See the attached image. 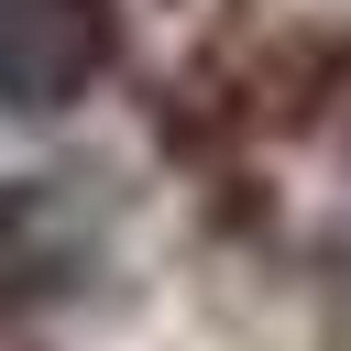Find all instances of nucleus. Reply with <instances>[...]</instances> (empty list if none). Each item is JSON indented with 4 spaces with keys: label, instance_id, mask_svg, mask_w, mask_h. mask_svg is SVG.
Returning a JSON list of instances; mask_svg holds the SVG:
<instances>
[{
    "label": "nucleus",
    "instance_id": "obj_1",
    "mask_svg": "<svg viewBox=\"0 0 351 351\" xmlns=\"http://www.w3.org/2000/svg\"><path fill=\"white\" fill-rule=\"evenodd\" d=\"M110 274V197L88 176H11L0 186V318L77 307Z\"/></svg>",
    "mask_w": 351,
    "mask_h": 351
},
{
    "label": "nucleus",
    "instance_id": "obj_2",
    "mask_svg": "<svg viewBox=\"0 0 351 351\" xmlns=\"http://www.w3.org/2000/svg\"><path fill=\"white\" fill-rule=\"evenodd\" d=\"M121 66L110 0H0V121H66Z\"/></svg>",
    "mask_w": 351,
    "mask_h": 351
},
{
    "label": "nucleus",
    "instance_id": "obj_3",
    "mask_svg": "<svg viewBox=\"0 0 351 351\" xmlns=\"http://www.w3.org/2000/svg\"><path fill=\"white\" fill-rule=\"evenodd\" d=\"M329 99H340V132H351V66H340V88H329Z\"/></svg>",
    "mask_w": 351,
    "mask_h": 351
}]
</instances>
